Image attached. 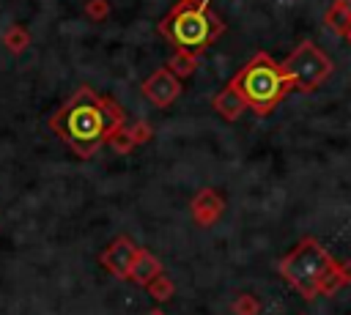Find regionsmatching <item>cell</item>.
<instances>
[{"mask_svg": "<svg viewBox=\"0 0 351 315\" xmlns=\"http://www.w3.org/2000/svg\"><path fill=\"white\" fill-rule=\"evenodd\" d=\"M126 123V110L112 96H101L88 85L77 88L47 121V126L80 159H90Z\"/></svg>", "mask_w": 351, "mask_h": 315, "instance_id": "6da1fadb", "label": "cell"}, {"mask_svg": "<svg viewBox=\"0 0 351 315\" xmlns=\"http://www.w3.org/2000/svg\"><path fill=\"white\" fill-rule=\"evenodd\" d=\"M159 36L165 41H170L176 49H186V52H203L208 49L222 33H225V22L208 8L206 0H178L156 25Z\"/></svg>", "mask_w": 351, "mask_h": 315, "instance_id": "7a4b0ae2", "label": "cell"}, {"mask_svg": "<svg viewBox=\"0 0 351 315\" xmlns=\"http://www.w3.org/2000/svg\"><path fill=\"white\" fill-rule=\"evenodd\" d=\"M233 88L241 93L247 110H252L255 115H269L288 90H293L291 79L285 77V71L280 68V63H274V58L263 49L252 52V58L233 74Z\"/></svg>", "mask_w": 351, "mask_h": 315, "instance_id": "3957f363", "label": "cell"}, {"mask_svg": "<svg viewBox=\"0 0 351 315\" xmlns=\"http://www.w3.org/2000/svg\"><path fill=\"white\" fill-rule=\"evenodd\" d=\"M335 266L337 260L315 238L307 236L288 255H282V260L277 263V271L296 293H302L304 299H315L321 296V285Z\"/></svg>", "mask_w": 351, "mask_h": 315, "instance_id": "277c9868", "label": "cell"}, {"mask_svg": "<svg viewBox=\"0 0 351 315\" xmlns=\"http://www.w3.org/2000/svg\"><path fill=\"white\" fill-rule=\"evenodd\" d=\"M280 68L285 71V77L291 79V85L296 90L310 93V90H315L332 74L335 66H332V58L318 44H313L310 38H304V41H299L291 49V55L280 63Z\"/></svg>", "mask_w": 351, "mask_h": 315, "instance_id": "5b68a950", "label": "cell"}, {"mask_svg": "<svg viewBox=\"0 0 351 315\" xmlns=\"http://www.w3.org/2000/svg\"><path fill=\"white\" fill-rule=\"evenodd\" d=\"M140 90H143V96H145L154 107L165 110V107H170V104L181 96V79H176V77L162 66V68H156L154 74H148V79H143Z\"/></svg>", "mask_w": 351, "mask_h": 315, "instance_id": "8992f818", "label": "cell"}, {"mask_svg": "<svg viewBox=\"0 0 351 315\" xmlns=\"http://www.w3.org/2000/svg\"><path fill=\"white\" fill-rule=\"evenodd\" d=\"M222 211H225V200H222V194H219L217 189H211V186L197 189L195 197L189 200V214H192L195 225H200V227H211L214 222H219Z\"/></svg>", "mask_w": 351, "mask_h": 315, "instance_id": "52a82bcc", "label": "cell"}, {"mask_svg": "<svg viewBox=\"0 0 351 315\" xmlns=\"http://www.w3.org/2000/svg\"><path fill=\"white\" fill-rule=\"evenodd\" d=\"M134 255H137L134 241H132L129 236H118V238H115V241H112V244L99 255V263H101L112 277L126 279V274H129V266H132Z\"/></svg>", "mask_w": 351, "mask_h": 315, "instance_id": "ba28073f", "label": "cell"}, {"mask_svg": "<svg viewBox=\"0 0 351 315\" xmlns=\"http://www.w3.org/2000/svg\"><path fill=\"white\" fill-rule=\"evenodd\" d=\"M165 268H162V263H159V257L156 255H151L148 249H137V255H134V260H132V266H129V274H126V279H132L134 285H140V288H145L156 274H162Z\"/></svg>", "mask_w": 351, "mask_h": 315, "instance_id": "9c48e42d", "label": "cell"}, {"mask_svg": "<svg viewBox=\"0 0 351 315\" xmlns=\"http://www.w3.org/2000/svg\"><path fill=\"white\" fill-rule=\"evenodd\" d=\"M211 107L222 115V118H228V121H236L244 110H247V104H244V99H241V93L233 88V82H228L214 99H211Z\"/></svg>", "mask_w": 351, "mask_h": 315, "instance_id": "30bf717a", "label": "cell"}, {"mask_svg": "<svg viewBox=\"0 0 351 315\" xmlns=\"http://www.w3.org/2000/svg\"><path fill=\"white\" fill-rule=\"evenodd\" d=\"M176 79H186L197 71V55L195 52H186V49H176L165 66Z\"/></svg>", "mask_w": 351, "mask_h": 315, "instance_id": "8fae6325", "label": "cell"}, {"mask_svg": "<svg viewBox=\"0 0 351 315\" xmlns=\"http://www.w3.org/2000/svg\"><path fill=\"white\" fill-rule=\"evenodd\" d=\"M30 41H33V36H30V30H27L25 25H11V27H5V33H3V44H5V49H11L14 55L25 52V49L30 47Z\"/></svg>", "mask_w": 351, "mask_h": 315, "instance_id": "7c38bea8", "label": "cell"}, {"mask_svg": "<svg viewBox=\"0 0 351 315\" xmlns=\"http://www.w3.org/2000/svg\"><path fill=\"white\" fill-rule=\"evenodd\" d=\"M145 290H148L151 299H156V301H167V299H173V293H176V282L162 271V274H156V277L145 285Z\"/></svg>", "mask_w": 351, "mask_h": 315, "instance_id": "4fadbf2b", "label": "cell"}, {"mask_svg": "<svg viewBox=\"0 0 351 315\" xmlns=\"http://www.w3.org/2000/svg\"><path fill=\"white\" fill-rule=\"evenodd\" d=\"M324 25L329 27V30H335L337 36H346L348 33V27H351V16L343 11V8H337L335 3L326 8V14H324Z\"/></svg>", "mask_w": 351, "mask_h": 315, "instance_id": "5bb4252c", "label": "cell"}, {"mask_svg": "<svg viewBox=\"0 0 351 315\" xmlns=\"http://www.w3.org/2000/svg\"><path fill=\"white\" fill-rule=\"evenodd\" d=\"M261 310H263V304L252 293H239L233 299V304H230V312L233 315H261Z\"/></svg>", "mask_w": 351, "mask_h": 315, "instance_id": "9a60e30c", "label": "cell"}, {"mask_svg": "<svg viewBox=\"0 0 351 315\" xmlns=\"http://www.w3.org/2000/svg\"><path fill=\"white\" fill-rule=\"evenodd\" d=\"M126 131L132 137L134 145H145L151 137H154V126L148 121H134V123H126Z\"/></svg>", "mask_w": 351, "mask_h": 315, "instance_id": "2e32d148", "label": "cell"}, {"mask_svg": "<svg viewBox=\"0 0 351 315\" xmlns=\"http://www.w3.org/2000/svg\"><path fill=\"white\" fill-rule=\"evenodd\" d=\"M82 11H85V16H88V19L101 22V19H107V16H110V3H107V0H85Z\"/></svg>", "mask_w": 351, "mask_h": 315, "instance_id": "e0dca14e", "label": "cell"}, {"mask_svg": "<svg viewBox=\"0 0 351 315\" xmlns=\"http://www.w3.org/2000/svg\"><path fill=\"white\" fill-rule=\"evenodd\" d=\"M107 142L112 145V151H115V153H132V151L137 148V145L132 142V137H129L126 126H123V129H118V131H115V134H112Z\"/></svg>", "mask_w": 351, "mask_h": 315, "instance_id": "ac0fdd59", "label": "cell"}, {"mask_svg": "<svg viewBox=\"0 0 351 315\" xmlns=\"http://www.w3.org/2000/svg\"><path fill=\"white\" fill-rule=\"evenodd\" d=\"M340 274H343L346 285H351V260H340Z\"/></svg>", "mask_w": 351, "mask_h": 315, "instance_id": "d6986e66", "label": "cell"}, {"mask_svg": "<svg viewBox=\"0 0 351 315\" xmlns=\"http://www.w3.org/2000/svg\"><path fill=\"white\" fill-rule=\"evenodd\" d=\"M335 5H337V8H343V11L351 16V0H335Z\"/></svg>", "mask_w": 351, "mask_h": 315, "instance_id": "ffe728a7", "label": "cell"}, {"mask_svg": "<svg viewBox=\"0 0 351 315\" xmlns=\"http://www.w3.org/2000/svg\"><path fill=\"white\" fill-rule=\"evenodd\" d=\"M148 315H165V312H162V310H151Z\"/></svg>", "mask_w": 351, "mask_h": 315, "instance_id": "44dd1931", "label": "cell"}, {"mask_svg": "<svg viewBox=\"0 0 351 315\" xmlns=\"http://www.w3.org/2000/svg\"><path fill=\"white\" fill-rule=\"evenodd\" d=\"M346 38H348V44H351V27H348V33H346Z\"/></svg>", "mask_w": 351, "mask_h": 315, "instance_id": "7402d4cb", "label": "cell"}, {"mask_svg": "<svg viewBox=\"0 0 351 315\" xmlns=\"http://www.w3.org/2000/svg\"><path fill=\"white\" fill-rule=\"evenodd\" d=\"M192 3H197V0H192ZM206 3H208V0H206Z\"/></svg>", "mask_w": 351, "mask_h": 315, "instance_id": "603a6c76", "label": "cell"}]
</instances>
